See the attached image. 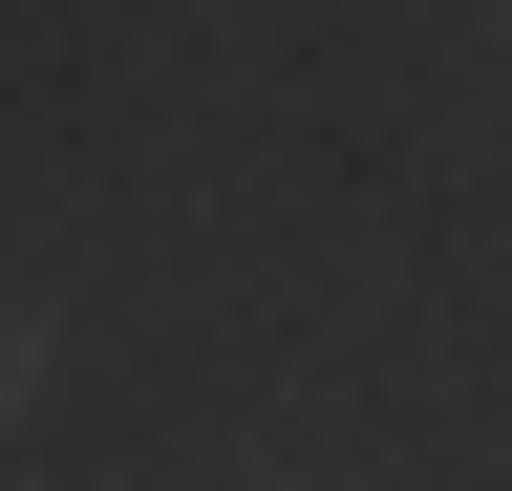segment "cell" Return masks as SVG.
Returning a JSON list of instances; mask_svg holds the SVG:
<instances>
[{"label":"cell","instance_id":"obj_2","mask_svg":"<svg viewBox=\"0 0 512 491\" xmlns=\"http://www.w3.org/2000/svg\"><path fill=\"white\" fill-rule=\"evenodd\" d=\"M491 22H512V0H491Z\"/></svg>","mask_w":512,"mask_h":491},{"label":"cell","instance_id":"obj_1","mask_svg":"<svg viewBox=\"0 0 512 491\" xmlns=\"http://www.w3.org/2000/svg\"><path fill=\"white\" fill-rule=\"evenodd\" d=\"M43 385H64V321H43V299H0V427H43Z\"/></svg>","mask_w":512,"mask_h":491}]
</instances>
